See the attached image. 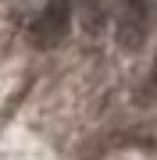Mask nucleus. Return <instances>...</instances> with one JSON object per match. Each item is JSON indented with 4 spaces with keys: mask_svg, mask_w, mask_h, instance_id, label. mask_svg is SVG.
<instances>
[{
    "mask_svg": "<svg viewBox=\"0 0 157 160\" xmlns=\"http://www.w3.org/2000/svg\"><path fill=\"white\" fill-rule=\"evenodd\" d=\"M71 29V0H50L29 25V39L39 50H54Z\"/></svg>",
    "mask_w": 157,
    "mask_h": 160,
    "instance_id": "nucleus-1",
    "label": "nucleus"
},
{
    "mask_svg": "<svg viewBox=\"0 0 157 160\" xmlns=\"http://www.w3.org/2000/svg\"><path fill=\"white\" fill-rule=\"evenodd\" d=\"M150 39V0H122L118 14V43L122 50H143Z\"/></svg>",
    "mask_w": 157,
    "mask_h": 160,
    "instance_id": "nucleus-2",
    "label": "nucleus"
}]
</instances>
